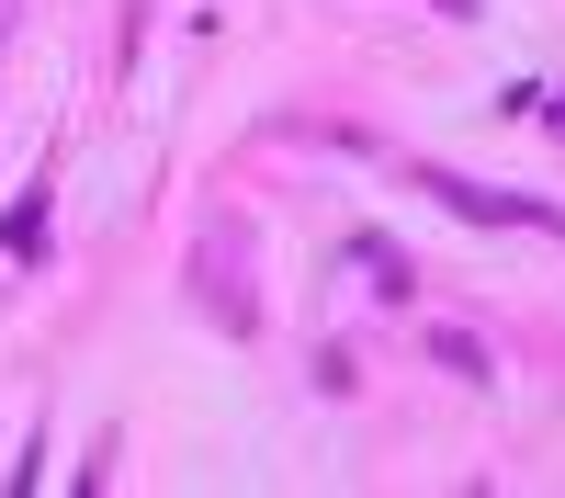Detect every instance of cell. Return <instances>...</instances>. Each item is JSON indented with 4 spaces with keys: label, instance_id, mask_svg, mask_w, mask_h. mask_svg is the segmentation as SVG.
<instances>
[{
    "label": "cell",
    "instance_id": "2",
    "mask_svg": "<svg viewBox=\"0 0 565 498\" xmlns=\"http://www.w3.org/2000/svg\"><path fill=\"white\" fill-rule=\"evenodd\" d=\"M34 239H45V181L12 193V215H0V261H34Z\"/></svg>",
    "mask_w": 565,
    "mask_h": 498
},
{
    "label": "cell",
    "instance_id": "1",
    "mask_svg": "<svg viewBox=\"0 0 565 498\" xmlns=\"http://www.w3.org/2000/svg\"><path fill=\"white\" fill-rule=\"evenodd\" d=\"M418 193H441L452 215H476V226H543V239H565L554 204H532V193H487V181H463V170H418Z\"/></svg>",
    "mask_w": 565,
    "mask_h": 498
},
{
    "label": "cell",
    "instance_id": "3",
    "mask_svg": "<svg viewBox=\"0 0 565 498\" xmlns=\"http://www.w3.org/2000/svg\"><path fill=\"white\" fill-rule=\"evenodd\" d=\"M554 125H565V103H554Z\"/></svg>",
    "mask_w": 565,
    "mask_h": 498
}]
</instances>
